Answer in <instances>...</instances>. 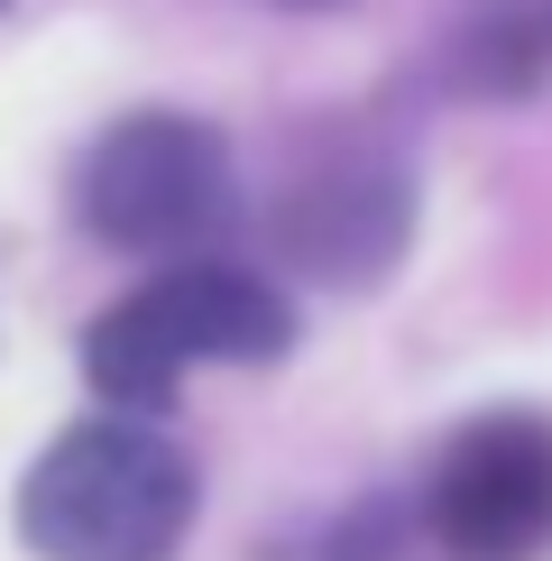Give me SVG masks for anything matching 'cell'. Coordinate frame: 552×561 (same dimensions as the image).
Returning a JSON list of instances; mask_svg holds the SVG:
<instances>
[{
  "label": "cell",
  "mask_w": 552,
  "mask_h": 561,
  "mask_svg": "<svg viewBox=\"0 0 552 561\" xmlns=\"http://www.w3.org/2000/svg\"><path fill=\"white\" fill-rule=\"evenodd\" d=\"M194 525V460L138 414L56 433L19 479V543L46 561H166Z\"/></svg>",
  "instance_id": "6da1fadb"
},
{
  "label": "cell",
  "mask_w": 552,
  "mask_h": 561,
  "mask_svg": "<svg viewBox=\"0 0 552 561\" xmlns=\"http://www.w3.org/2000/svg\"><path fill=\"white\" fill-rule=\"evenodd\" d=\"M295 341V313L267 276L249 267H166L138 295H120L102 322L83 332V368L111 396V414H157L184 387V368L203 359H276Z\"/></svg>",
  "instance_id": "7a4b0ae2"
},
{
  "label": "cell",
  "mask_w": 552,
  "mask_h": 561,
  "mask_svg": "<svg viewBox=\"0 0 552 561\" xmlns=\"http://www.w3.org/2000/svg\"><path fill=\"white\" fill-rule=\"evenodd\" d=\"M74 213L102 249H138V259H166L194 249L240 213V184H230V148L221 129L184 121V111H138V121L102 129V148L83 157Z\"/></svg>",
  "instance_id": "3957f363"
},
{
  "label": "cell",
  "mask_w": 552,
  "mask_h": 561,
  "mask_svg": "<svg viewBox=\"0 0 552 561\" xmlns=\"http://www.w3.org/2000/svg\"><path fill=\"white\" fill-rule=\"evenodd\" d=\"M433 534L451 561H543L552 552V424L488 414L433 470Z\"/></svg>",
  "instance_id": "277c9868"
},
{
  "label": "cell",
  "mask_w": 552,
  "mask_h": 561,
  "mask_svg": "<svg viewBox=\"0 0 552 561\" xmlns=\"http://www.w3.org/2000/svg\"><path fill=\"white\" fill-rule=\"evenodd\" d=\"M286 240H295V259L322 267V276H368V249L387 259V249L405 240V194H396V175H332L322 194L295 203Z\"/></svg>",
  "instance_id": "5b68a950"
}]
</instances>
